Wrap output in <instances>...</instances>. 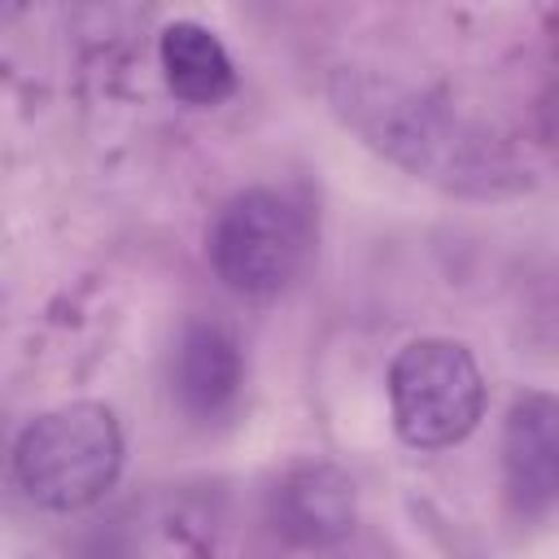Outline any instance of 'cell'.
I'll return each instance as SVG.
<instances>
[{"label":"cell","instance_id":"cell-1","mask_svg":"<svg viewBox=\"0 0 559 559\" xmlns=\"http://www.w3.org/2000/svg\"><path fill=\"white\" fill-rule=\"evenodd\" d=\"M332 100L345 114L349 127L367 135L380 153H389L397 166L454 188V192H502L511 183L507 153L485 140L467 118H459L450 105L367 70H336Z\"/></svg>","mask_w":559,"mask_h":559},{"label":"cell","instance_id":"cell-2","mask_svg":"<svg viewBox=\"0 0 559 559\" xmlns=\"http://www.w3.org/2000/svg\"><path fill=\"white\" fill-rule=\"evenodd\" d=\"M122 454V428L105 402H66L17 432L13 480L44 511H83L118 485Z\"/></svg>","mask_w":559,"mask_h":559},{"label":"cell","instance_id":"cell-3","mask_svg":"<svg viewBox=\"0 0 559 559\" xmlns=\"http://www.w3.org/2000/svg\"><path fill=\"white\" fill-rule=\"evenodd\" d=\"M314 245V223L306 201L284 188L258 183L223 201L210 227V262L218 280L240 297L284 293Z\"/></svg>","mask_w":559,"mask_h":559},{"label":"cell","instance_id":"cell-4","mask_svg":"<svg viewBox=\"0 0 559 559\" xmlns=\"http://www.w3.org/2000/svg\"><path fill=\"white\" fill-rule=\"evenodd\" d=\"M389 415L411 450H445L476 432L485 376L463 341L415 336L389 362Z\"/></svg>","mask_w":559,"mask_h":559},{"label":"cell","instance_id":"cell-5","mask_svg":"<svg viewBox=\"0 0 559 559\" xmlns=\"http://www.w3.org/2000/svg\"><path fill=\"white\" fill-rule=\"evenodd\" d=\"M502 498L524 524L559 511V393L550 389H524L507 406Z\"/></svg>","mask_w":559,"mask_h":559},{"label":"cell","instance_id":"cell-6","mask_svg":"<svg viewBox=\"0 0 559 559\" xmlns=\"http://www.w3.org/2000/svg\"><path fill=\"white\" fill-rule=\"evenodd\" d=\"M245 384L240 336L223 319H188L170 349V393L192 419H218L231 411Z\"/></svg>","mask_w":559,"mask_h":559},{"label":"cell","instance_id":"cell-7","mask_svg":"<svg viewBox=\"0 0 559 559\" xmlns=\"http://www.w3.org/2000/svg\"><path fill=\"white\" fill-rule=\"evenodd\" d=\"M157 61H162V79L175 92V100L210 109L223 105L236 92V61L223 48V39L192 22V17H175L162 26L157 35Z\"/></svg>","mask_w":559,"mask_h":559}]
</instances>
